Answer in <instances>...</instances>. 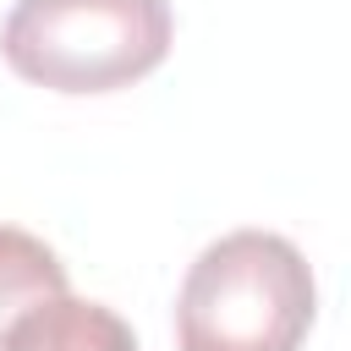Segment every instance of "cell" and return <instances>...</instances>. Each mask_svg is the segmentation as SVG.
Segmentation results:
<instances>
[{
    "label": "cell",
    "instance_id": "6da1fadb",
    "mask_svg": "<svg viewBox=\"0 0 351 351\" xmlns=\"http://www.w3.org/2000/svg\"><path fill=\"white\" fill-rule=\"evenodd\" d=\"M318 285L307 258L274 230H230L197 252L176 296L181 351H296L313 329Z\"/></svg>",
    "mask_w": 351,
    "mask_h": 351
},
{
    "label": "cell",
    "instance_id": "7a4b0ae2",
    "mask_svg": "<svg viewBox=\"0 0 351 351\" xmlns=\"http://www.w3.org/2000/svg\"><path fill=\"white\" fill-rule=\"evenodd\" d=\"M170 0H16L0 22L5 66L49 93L132 88L170 55Z\"/></svg>",
    "mask_w": 351,
    "mask_h": 351
},
{
    "label": "cell",
    "instance_id": "277c9868",
    "mask_svg": "<svg viewBox=\"0 0 351 351\" xmlns=\"http://www.w3.org/2000/svg\"><path fill=\"white\" fill-rule=\"evenodd\" d=\"M60 291H66V263L55 258V247H44L33 230L0 225V340L16 313Z\"/></svg>",
    "mask_w": 351,
    "mask_h": 351
},
{
    "label": "cell",
    "instance_id": "3957f363",
    "mask_svg": "<svg viewBox=\"0 0 351 351\" xmlns=\"http://www.w3.org/2000/svg\"><path fill=\"white\" fill-rule=\"evenodd\" d=\"M0 351H137V335L115 307L60 291L16 313Z\"/></svg>",
    "mask_w": 351,
    "mask_h": 351
}]
</instances>
